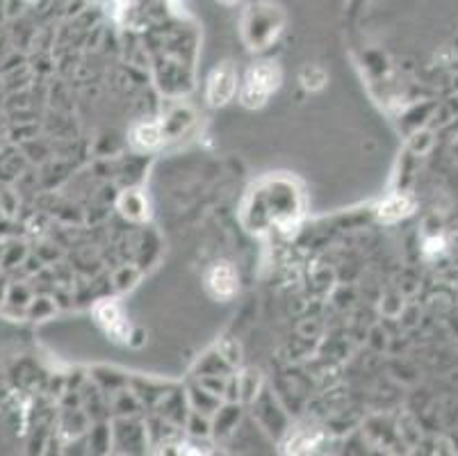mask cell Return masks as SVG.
Masks as SVG:
<instances>
[{
	"label": "cell",
	"instance_id": "cell-9",
	"mask_svg": "<svg viewBox=\"0 0 458 456\" xmlns=\"http://www.w3.org/2000/svg\"><path fill=\"white\" fill-rule=\"evenodd\" d=\"M110 5H112V12H114V16H119V14L123 12V9L128 7V0H112Z\"/></svg>",
	"mask_w": 458,
	"mask_h": 456
},
{
	"label": "cell",
	"instance_id": "cell-5",
	"mask_svg": "<svg viewBox=\"0 0 458 456\" xmlns=\"http://www.w3.org/2000/svg\"><path fill=\"white\" fill-rule=\"evenodd\" d=\"M410 210H413V199L397 194V196L388 199L383 206H379V217L386 219V221H392V219H399L403 215H408Z\"/></svg>",
	"mask_w": 458,
	"mask_h": 456
},
{
	"label": "cell",
	"instance_id": "cell-7",
	"mask_svg": "<svg viewBox=\"0 0 458 456\" xmlns=\"http://www.w3.org/2000/svg\"><path fill=\"white\" fill-rule=\"evenodd\" d=\"M123 212L125 215H133V217H144V210H146V204L144 199L137 194V192H130L125 199H123Z\"/></svg>",
	"mask_w": 458,
	"mask_h": 456
},
{
	"label": "cell",
	"instance_id": "cell-10",
	"mask_svg": "<svg viewBox=\"0 0 458 456\" xmlns=\"http://www.w3.org/2000/svg\"><path fill=\"white\" fill-rule=\"evenodd\" d=\"M219 3H223V5H235L238 0H219Z\"/></svg>",
	"mask_w": 458,
	"mask_h": 456
},
{
	"label": "cell",
	"instance_id": "cell-8",
	"mask_svg": "<svg viewBox=\"0 0 458 456\" xmlns=\"http://www.w3.org/2000/svg\"><path fill=\"white\" fill-rule=\"evenodd\" d=\"M301 78H303V84H306L308 89H319L326 82L324 71L317 69V67H306L303 73H301Z\"/></svg>",
	"mask_w": 458,
	"mask_h": 456
},
{
	"label": "cell",
	"instance_id": "cell-2",
	"mask_svg": "<svg viewBox=\"0 0 458 456\" xmlns=\"http://www.w3.org/2000/svg\"><path fill=\"white\" fill-rule=\"evenodd\" d=\"M235 94V69L230 65H221L212 71L208 80V99L212 105H226Z\"/></svg>",
	"mask_w": 458,
	"mask_h": 456
},
{
	"label": "cell",
	"instance_id": "cell-6",
	"mask_svg": "<svg viewBox=\"0 0 458 456\" xmlns=\"http://www.w3.org/2000/svg\"><path fill=\"white\" fill-rule=\"evenodd\" d=\"M133 142L140 148H155L162 142V135H160V128L155 123H140L133 130Z\"/></svg>",
	"mask_w": 458,
	"mask_h": 456
},
{
	"label": "cell",
	"instance_id": "cell-4",
	"mask_svg": "<svg viewBox=\"0 0 458 456\" xmlns=\"http://www.w3.org/2000/svg\"><path fill=\"white\" fill-rule=\"evenodd\" d=\"M96 317H99V322L108 328V331L114 335V338H119V340H123V338L128 335V322L123 320V315L119 311V306L112 304V301H103L96 306Z\"/></svg>",
	"mask_w": 458,
	"mask_h": 456
},
{
	"label": "cell",
	"instance_id": "cell-3",
	"mask_svg": "<svg viewBox=\"0 0 458 456\" xmlns=\"http://www.w3.org/2000/svg\"><path fill=\"white\" fill-rule=\"evenodd\" d=\"M208 290L217 299H230L238 292V272L230 262H217L208 272Z\"/></svg>",
	"mask_w": 458,
	"mask_h": 456
},
{
	"label": "cell",
	"instance_id": "cell-1",
	"mask_svg": "<svg viewBox=\"0 0 458 456\" xmlns=\"http://www.w3.org/2000/svg\"><path fill=\"white\" fill-rule=\"evenodd\" d=\"M281 84V71L272 62H262V65H255L249 73L247 80H244V89H242V103L247 108H260V105L267 101L272 91L279 89Z\"/></svg>",
	"mask_w": 458,
	"mask_h": 456
}]
</instances>
